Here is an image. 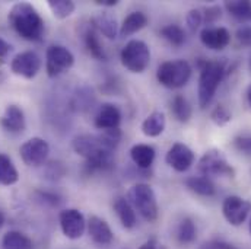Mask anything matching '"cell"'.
I'll list each match as a JSON object with an SVG mask.
<instances>
[{
  "label": "cell",
  "instance_id": "44",
  "mask_svg": "<svg viewBox=\"0 0 251 249\" xmlns=\"http://www.w3.org/2000/svg\"><path fill=\"white\" fill-rule=\"evenodd\" d=\"M250 68H251V57H250Z\"/></svg>",
  "mask_w": 251,
  "mask_h": 249
},
{
  "label": "cell",
  "instance_id": "19",
  "mask_svg": "<svg viewBox=\"0 0 251 249\" xmlns=\"http://www.w3.org/2000/svg\"><path fill=\"white\" fill-rule=\"evenodd\" d=\"M0 125L9 133H21L25 130L26 121L24 111L18 105H7L0 118Z\"/></svg>",
  "mask_w": 251,
  "mask_h": 249
},
{
  "label": "cell",
  "instance_id": "8",
  "mask_svg": "<svg viewBox=\"0 0 251 249\" xmlns=\"http://www.w3.org/2000/svg\"><path fill=\"white\" fill-rule=\"evenodd\" d=\"M75 64V56L64 45H50L46 53V70L50 77H57Z\"/></svg>",
  "mask_w": 251,
  "mask_h": 249
},
{
  "label": "cell",
  "instance_id": "43",
  "mask_svg": "<svg viewBox=\"0 0 251 249\" xmlns=\"http://www.w3.org/2000/svg\"><path fill=\"white\" fill-rule=\"evenodd\" d=\"M3 225H4V214L0 211V229L3 227Z\"/></svg>",
  "mask_w": 251,
  "mask_h": 249
},
{
  "label": "cell",
  "instance_id": "39",
  "mask_svg": "<svg viewBox=\"0 0 251 249\" xmlns=\"http://www.w3.org/2000/svg\"><path fill=\"white\" fill-rule=\"evenodd\" d=\"M139 249H167L162 244H159L158 242V239L156 238H151V239H148L145 244H142Z\"/></svg>",
  "mask_w": 251,
  "mask_h": 249
},
{
  "label": "cell",
  "instance_id": "14",
  "mask_svg": "<svg viewBox=\"0 0 251 249\" xmlns=\"http://www.w3.org/2000/svg\"><path fill=\"white\" fill-rule=\"evenodd\" d=\"M200 41L201 44L213 51H221L226 48L231 43V34L224 26H206L200 31Z\"/></svg>",
  "mask_w": 251,
  "mask_h": 249
},
{
  "label": "cell",
  "instance_id": "7",
  "mask_svg": "<svg viewBox=\"0 0 251 249\" xmlns=\"http://www.w3.org/2000/svg\"><path fill=\"white\" fill-rule=\"evenodd\" d=\"M197 169L201 174V177H206V178H212V177L234 178L235 177V169L229 165L225 155L218 149L207 150L199 159Z\"/></svg>",
  "mask_w": 251,
  "mask_h": 249
},
{
  "label": "cell",
  "instance_id": "13",
  "mask_svg": "<svg viewBox=\"0 0 251 249\" xmlns=\"http://www.w3.org/2000/svg\"><path fill=\"white\" fill-rule=\"evenodd\" d=\"M165 162L177 172H186L194 163V152L184 143H174L167 152Z\"/></svg>",
  "mask_w": 251,
  "mask_h": 249
},
{
  "label": "cell",
  "instance_id": "18",
  "mask_svg": "<svg viewBox=\"0 0 251 249\" xmlns=\"http://www.w3.org/2000/svg\"><path fill=\"white\" fill-rule=\"evenodd\" d=\"M80 37H82L83 44H85V47L88 48V51L91 53L92 57H95L97 60H102V62L107 60V54H105V51L102 48V44L100 43L98 32H97V29L94 28V25L91 22L82 26Z\"/></svg>",
  "mask_w": 251,
  "mask_h": 249
},
{
  "label": "cell",
  "instance_id": "41",
  "mask_svg": "<svg viewBox=\"0 0 251 249\" xmlns=\"http://www.w3.org/2000/svg\"><path fill=\"white\" fill-rule=\"evenodd\" d=\"M95 4L102 7H114L119 4V0H95Z\"/></svg>",
  "mask_w": 251,
  "mask_h": 249
},
{
  "label": "cell",
  "instance_id": "36",
  "mask_svg": "<svg viewBox=\"0 0 251 249\" xmlns=\"http://www.w3.org/2000/svg\"><path fill=\"white\" fill-rule=\"evenodd\" d=\"M234 147L247 155V156H251V134H241V136H237L232 141Z\"/></svg>",
  "mask_w": 251,
  "mask_h": 249
},
{
  "label": "cell",
  "instance_id": "23",
  "mask_svg": "<svg viewBox=\"0 0 251 249\" xmlns=\"http://www.w3.org/2000/svg\"><path fill=\"white\" fill-rule=\"evenodd\" d=\"M148 21L149 19L143 12H131L130 15L126 16L123 23L120 25V35L128 37V35L139 32L148 25Z\"/></svg>",
  "mask_w": 251,
  "mask_h": 249
},
{
  "label": "cell",
  "instance_id": "27",
  "mask_svg": "<svg viewBox=\"0 0 251 249\" xmlns=\"http://www.w3.org/2000/svg\"><path fill=\"white\" fill-rule=\"evenodd\" d=\"M3 249H32V241L18 230H10L3 236L1 241Z\"/></svg>",
  "mask_w": 251,
  "mask_h": 249
},
{
  "label": "cell",
  "instance_id": "31",
  "mask_svg": "<svg viewBox=\"0 0 251 249\" xmlns=\"http://www.w3.org/2000/svg\"><path fill=\"white\" fill-rule=\"evenodd\" d=\"M47 4H49L51 13L57 19L69 18L75 12V9H76V4L72 0H49Z\"/></svg>",
  "mask_w": 251,
  "mask_h": 249
},
{
  "label": "cell",
  "instance_id": "16",
  "mask_svg": "<svg viewBox=\"0 0 251 249\" xmlns=\"http://www.w3.org/2000/svg\"><path fill=\"white\" fill-rule=\"evenodd\" d=\"M122 121V111L119 110L117 105L114 104H102V107L98 110L95 118H94V125L101 130H113L119 128Z\"/></svg>",
  "mask_w": 251,
  "mask_h": 249
},
{
  "label": "cell",
  "instance_id": "11",
  "mask_svg": "<svg viewBox=\"0 0 251 249\" xmlns=\"http://www.w3.org/2000/svg\"><path fill=\"white\" fill-rule=\"evenodd\" d=\"M59 220H60L63 235L67 239L76 241L83 236L85 229H86V222H85L83 214L79 210H76V208L63 210L59 216Z\"/></svg>",
  "mask_w": 251,
  "mask_h": 249
},
{
  "label": "cell",
  "instance_id": "5",
  "mask_svg": "<svg viewBox=\"0 0 251 249\" xmlns=\"http://www.w3.org/2000/svg\"><path fill=\"white\" fill-rule=\"evenodd\" d=\"M193 68L187 60H170L164 62L156 70L158 82L168 89H180L186 86L191 77Z\"/></svg>",
  "mask_w": 251,
  "mask_h": 249
},
{
  "label": "cell",
  "instance_id": "28",
  "mask_svg": "<svg viewBox=\"0 0 251 249\" xmlns=\"http://www.w3.org/2000/svg\"><path fill=\"white\" fill-rule=\"evenodd\" d=\"M196 235H197V229H196V225L194 222L186 217L181 220V223L178 225V229H177V239L181 245H190L196 241Z\"/></svg>",
  "mask_w": 251,
  "mask_h": 249
},
{
  "label": "cell",
  "instance_id": "42",
  "mask_svg": "<svg viewBox=\"0 0 251 249\" xmlns=\"http://www.w3.org/2000/svg\"><path fill=\"white\" fill-rule=\"evenodd\" d=\"M247 101H249V105L251 107V83L249 85V88H247Z\"/></svg>",
  "mask_w": 251,
  "mask_h": 249
},
{
  "label": "cell",
  "instance_id": "3",
  "mask_svg": "<svg viewBox=\"0 0 251 249\" xmlns=\"http://www.w3.org/2000/svg\"><path fill=\"white\" fill-rule=\"evenodd\" d=\"M226 66H228L226 59L199 62L200 77H199L197 95H199V105L201 110L207 108L212 99L215 98L218 88L221 86L222 80L228 74Z\"/></svg>",
  "mask_w": 251,
  "mask_h": 249
},
{
  "label": "cell",
  "instance_id": "40",
  "mask_svg": "<svg viewBox=\"0 0 251 249\" xmlns=\"http://www.w3.org/2000/svg\"><path fill=\"white\" fill-rule=\"evenodd\" d=\"M10 50H12V45L9 43H6L3 38H0V60L3 57H6L10 53Z\"/></svg>",
  "mask_w": 251,
  "mask_h": 249
},
{
  "label": "cell",
  "instance_id": "26",
  "mask_svg": "<svg viewBox=\"0 0 251 249\" xmlns=\"http://www.w3.org/2000/svg\"><path fill=\"white\" fill-rule=\"evenodd\" d=\"M225 9L228 13L240 22H251L250 0H232L225 1Z\"/></svg>",
  "mask_w": 251,
  "mask_h": 249
},
{
  "label": "cell",
  "instance_id": "25",
  "mask_svg": "<svg viewBox=\"0 0 251 249\" xmlns=\"http://www.w3.org/2000/svg\"><path fill=\"white\" fill-rule=\"evenodd\" d=\"M19 181V174L12 162V159L0 153V185H13Z\"/></svg>",
  "mask_w": 251,
  "mask_h": 249
},
{
  "label": "cell",
  "instance_id": "29",
  "mask_svg": "<svg viewBox=\"0 0 251 249\" xmlns=\"http://www.w3.org/2000/svg\"><path fill=\"white\" fill-rule=\"evenodd\" d=\"M173 114L174 117L180 121V123H187L188 120L191 118V114H193V110H191V105L188 104V101L183 96V95H177L174 99H173Z\"/></svg>",
  "mask_w": 251,
  "mask_h": 249
},
{
  "label": "cell",
  "instance_id": "12",
  "mask_svg": "<svg viewBox=\"0 0 251 249\" xmlns=\"http://www.w3.org/2000/svg\"><path fill=\"white\" fill-rule=\"evenodd\" d=\"M41 68V59L34 51H24L13 57L10 62V70L21 77L32 79Z\"/></svg>",
  "mask_w": 251,
  "mask_h": 249
},
{
  "label": "cell",
  "instance_id": "37",
  "mask_svg": "<svg viewBox=\"0 0 251 249\" xmlns=\"http://www.w3.org/2000/svg\"><path fill=\"white\" fill-rule=\"evenodd\" d=\"M235 38L243 45H251V26L246 25V26L238 28L235 32Z\"/></svg>",
  "mask_w": 251,
  "mask_h": 249
},
{
  "label": "cell",
  "instance_id": "15",
  "mask_svg": "<svg viewBox=\"0 0 251 249\" xmlns=\"http://www.w3.org/2000/svg\"><path fill=\"white\" fill-rule=\"evenodd\" d=\"M88 233H89L91 239L94 241V244H97L98 247H108L114 239V233H113L110 225L98 216L89 217Z\"/></svg>",
  "mask_w": 251,
  "mask_h": 249
},
{
  "label": "cell",
  "instance_id": "10",
  "mask_svg": "<svg viewBox=\"0 0 251 249\" xmlns=\"http://www.w3.org/2000/svg\"><path fill=\"white\" fill-rule=\"evenodd\" d=\"M250 211V201L238 195H229L222 203V214L231 226H241L247 220Z\"/></svg>",
  "mask_w": 251,
  "mask_h": 249
},
{
  "label": "cell",
  "instance_id": "34",
  "mask_svg": "<svg viewBox=\"0 0 251 249\" xmlns=\"http://www.w3.org/2000/svg\"><path fill=\"white\" fill-rule=\"evenodd\" d=\"M203 13V23L206 25H212L215 22H218L222 18V7L221 6H209L206 9L201 10Z\"/></svg>",
  "mask_w": 251,
  "mask_h": 249
},
{
  "label": "cell",
  "instance_id": "33",
  "mask_svg": "<svg viewBox=\"0 0 251 249\" xmlns=\"http://www.w3.org/2000/svg\"><path fill=\"white\" fill-rule=\"evenodd\" d=\"M210 120H212L216 125L224 127V125L228 124V123H231L232 114L229 113V110H228L226 107H224V105L219 104V105H216V107L213 108V111L210 113Z\"/></svg>",
  "mask_w": 251,
  "mask_h": 249
},
{
  "label": "cell",
  "instance_id": "6",
  "mask_svg": "<svg viewBox=\"0 0 251 249\" xmlns=\"http://www.w3.org/2000/svg\"><path fill=\"white\" fill-rule=\"evenodd\" d=\"M122 64L131 73H143L151 63V50L145 41L131 40L120 53Z\"/></svg>",
  "mask_w": 251,
  "mask_h": 249
},
{
  "label": "cell",
  "instance_id": "45",
  "mask_svg": "<svg viewBox=\"0 0 251 249\" xmlns=\"http://www.w3.org/2000/svg\"><path fill=\"white\" fill-rule=\"evenodd\" d=\"M250 232H251V223H250Z\"/></svg>",
  "mask_w": 251,
  "mask_h": 249
},
{
  "label": "cell",
  "instance_id": "22",
  "mask_svg": "<svg viewBox=\"0 0 251 249\" xmlns=\"http://www.w3.org/2000/svg\"><path fill=\"white\" fill-rule=\"evenodd\" d=\"M114 210H116V213H117L125 229H133L137 225L136 211H134L133 205L128 203V200H126L123 197H119L114 201Z\"/></svg>",
  "mask_w": 251,
  "mask_h": 249
},
{
  "label": "cell",
  "instance_id": "32",
  "mask_svg": "<svg viewBox=\"0 0 251 249\" xmlns=\"http://www.w3.org/2000/svg\"><path fill=\"white\" fill-rule=\"evenodd\" d=\"M67 169H66V165L60 162V160H51L46 165V169H44V175L47 180L50 181H59L62 180L63 177L66 175Z\"/></svg>",
  "mask_w": 251,
  "mask_h": 249
},
{
  "label": "cell",
  "instance_id": "21",
  "mask_svg": "<svg viewBox=\"0 0 251 249\" xmlns=\"http://www.w3.org/2000/svg\"><path fill=\"white\" fill-rule=\"evenodd\" d=\"M167 125V118L165 114L161 111H155L152 114H149L145 121L142 123V133L146 137H158L164 133Z\"/></svg>",
  "mask_w": 251,
  "mask_h": 249
},
{
  "label": "cell",
  "instance_id": "9",
  "mask_svg": "<svg viewBox=\"0 0 251 249\" xmlns=\"http://www.w3.org/2000/svg\"><path fill=\"white\" fill-rule=\"evenodd\" d=\"M19 153H21L22 162L26 166H41L46 163L49 158L50 146L44 138L32 137L19 147Z\"/></svg>",
  "mask_w": 251,
  "mask_h": 249
},
{
  "label": "cell",
  "instance_id": "30",
  "mask_svg": "<svg viewBox=\"0 0 251 249\" xmlns=\"http://www.w3.org/2000/svg\"><path fill=\"white\" fill-rule=\"evenodd\" d=\"M161 35L162 38H165L170 44L176 45V47H180L186 43V32L181 26L176 25V23H171V25H167L161 29Z\"/></svg>",
  "mask_w": 251,
  "mask_h": 249
},
{
  "label": "cell",
  "instance_id": "1",
  "mask_svg": "<svg viewBox=\"0 0 251 249\" xmlns=\"http://www.w3.org/2000/svg\"><path fill=\"white\" fill-rule=\"evenodd\" d=\"M76 155L85 159L88 174L107 172L114 168V152L105 146L101 134H80L72 141Z\"/></svg>",
  "mask_w": 251,
  "mask_h": 249
},
{
  "label": "cell",
  "instance_id": "2",
  "mask_svg": "<svg viewBox=\"0 0 251 249\" xmlns=\"http://www.w3.org/2000/svg\"><path fill=\"white\" fill-rule=\"evenodd\" d=\"M7 19L15 32L24 40L41 41L44 35V21L31 3L21 1L13 4Z\"/></svg>",
  "mask_w": 251,
  "mask_h": 249
},
{
  "label": "cell",
  "instance_id": "24",
  "mask_svg": "<svg viewBox=\"0 0 251 249\" xmlns=\"http://www.w3.org/2000/svg\"><path fill=\"white\" fill-rule=\"evenodd\" d=\"M184 184L191 192L201 197H213L216 194V185L210 178L206 177H190L184 181Z\"/></svg>",
  "mask_w": 251,
  "mask_h": 249
},
{
  "label": "cell",
  "instance_id": "38",
  "mask_svg": "<svg viewBox=\"0 0 251 249\" xmlns=\"http://www.w3.org/2000/svg\"><path fill=\"white\" fill-rule=\"evenodd\" d=\"M199 249H237L234 245L224 242V241H209L206 244H203Z\"/></svg>",
  "mask_w": 251,
  "mask_h": 249
},
{
  "label": "cell",
  "instance_id": "20",
  "mask_svg": "<svg viewBox=\"0 0 251 249\" xmlns=\"http://www.w3.org/2000/svg\"><path fill=\"white\" fill-rule=\"evenodd\" d=\"M156 152L149 144H134L130 149V158L139 169H149L155 160Z\"/></svg>",
  "mask_w": 251,
  "mask_h": 249
},
{
  "label": "cell",
  "instance_id": "17",
  "mask_svg": "<svg viewBox=\"0 0 251 249\" xmlns=\"http://www.w3.org/2000/svg\"><path fill=\"white\" fill-rule=\"evenodd\" d=\"M91 23L94 25V28L97 29V32L102 34L105 38L108 40H114L117 38V35L120 34V28L117 23V19L114 15H111L110 12H101L97 13L92 19Z\"/></svg>",
  "mask_w": 251,
  "mask_h": 249
},
{
  "label": "cell",
  "instance_id": "35",
  "mask_svg": "<svg viewBox=\"0 0 251 249\" xmlns=\"http://www.w3.org/2000/svg\"><path fill=\"white\" fill-rule=\"evenodd\" d=\"M186 23H187V28L191 32H196L200 25L203 23V13L200 9H191L186 16Z\"/></svg>",
  "mask_w": 251,
  "mask_h": 249
},
{
  "label": "cell",
  "instance_id": "4",
  "mask_svg": "<svg viewBox=\"0 0 251 249\" xmlns=\"http://www.w3.org/2000/svg\"><path fill=\"white\" fill-rule=\"evenodd\" d=\"M127 200L146 222H155L158 219L159 207L155 191L148 184H136L128 189Z\"/></svg>",
  "mask_w": 251,
  "mask_h": 249
}]
</instances>
